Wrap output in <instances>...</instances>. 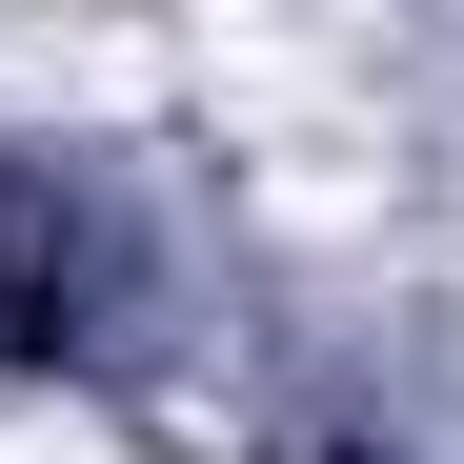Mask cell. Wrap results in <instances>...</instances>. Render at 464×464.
Returning a JSON list of instances; mask_svg holds the SVG:
<instances>
[{
    "instance_id": "6da1fadb",
    "label": "cell",
    "mask_w": 464,
    "mask_h": 464,
    "mask_svg": "<svg viewBox=\"0 0 464 464\" xmlns=\"http://www.w3.org/2000/svg\"><path fill=\"white\" fill-rule=\"evenodd\" d=\"M21 464H121V444H21Z\"/></svg>"
}]
</instances>
